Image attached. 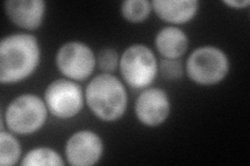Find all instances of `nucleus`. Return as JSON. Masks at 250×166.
<instances>
[{
  "label": "nucleus",
  "mask_w": 250,
  "mask_h": 166,
  "mask_svg": "<svg viewBox=\"0 0 250 166\" xmlns=\"http://www.w3.org/2000/svg\"><path fill=\"white\" fill-rule=\"evenodd\" d=\"M40 47L36 37L14 34L0 43V82L15 83L33 74L40 64Z\"/></svg>",
  "instance_id": "f257e3e1"
},
{
  "label": "nucleus",
  "mask_w": 250,
  "mask_h": 166,
  "mask_svg": "<svg viewBox=\"0 0 250 166\" xmlns=\"http://www.w3.org/2000/svg\"><path fill=\"white\" fill-rule=\"evenodd\" d=\"M85 102L100 120H119L127 107V92L118 78L104 73L94 77L85 88Z\"/></svg>",
  "instance_id": "f03ea898"
},
{
  "label": "nucleus",
  "mask_w": 250,
  "mask_h": 166,
  "mask_svg": "<svg viewBox=\"0 0 250 166\" xmlns=\"http://www.w3.org/2000/svg\"><path fill=\"white\" fill-rule=\"evenodd\" d=\"M46 103L34 93L15 98L4 112V121L12 132L29 135L40 130L47 120Z\"/></svg>",
  "instance_id": "7ed1b4c3"
},
{
  "label": "nucleus",
  "mask_w": 250,
  "mask_h": 166,
  "mask_svg": "<svg viewBox=\"0 0 250 166\" xmlns=\"http://www.w3.org/2000/svg\"><path fill=\"white\" fill-rule=\"evenodd\" d=\"M186 71L192 81L200 85H215L229 74V60L220 48L202 46L195 49L186 64Z\"/></svg>",
  "instance_id": "20e7f679"
},
{
  "label": "nucleus",
  "mask_w": 250,
  "mask_h": 166,
  "mask_svg": "<svg viewBox=\"0 0 250 166\" xmlns=\"http://www.w3.org/2000/svg\"><path fill=\"white\" fill-rule=\"evenodd\" d=\"M119 67L125 82L137 90L149 86L159 70L154 53L142 44L131 45L125 49L120 57Z\"/></svg>",
  "instance_id": "39448f33"
},
{
  "label": "nucleus",
  "mask_w": 250,
  "mask_h": 166,
  "mask_svg": "<svg viewBox=\"0 0 250 166\" xmlns=\"http://www.w3.org/2000/svg\"><path fill=\"white\" fill-rule=\"evenodd\" d=\"M50 113L61 120H69L81 112L83 93L80 85L68 79H57L47 86L44 93Z\"/></svg>",
  "instance_id": "423d86ee"
},
{
  "label": "nucleus",
  "mask_w": 250,
  "mask_h": 166,
  "mask_svg": "<svg viewBox=\"0 0 250 166\" xmlns=\"http://www.w3.org/2000/svg\"><path fill=\"white\" fill-rule=\"evenodd\" d=\"M57 67L60 72L72 80L83 81L89 78L96 65V57L88 45L68 42L57 52Z\"/></svg>",
  "instance_id": "0eeeda50"
},
{
  "label": "nucleus",
  "mask_w": 250,
  "mask_h": 166,
  "mask_svg": "<svg viewBox=\"0 0 250 166\" xmlns=\"http://www.w3.org/2000/svg\"><path fill=\"white\" fill-rule=\"evenodd\" d=\"M103 153V140L91 130L77 131L66 142L65 154L70 165H94L100 160Z\"/></svg>",
  "instance_id": "6e6552de"
},
{
  "label": "nucleus",
  "mask_w": 250,
  "mask_h": 166,
  "mask_svg": "<svg viewBox=\"0 0 250 166\" xmlns=\"http://www.w3.org/2000/svg\"><path fill=\"white\" fill-rule=\"evenodd\" d=\"M170 100L165 91L151 88L143 91L136 101L138 120L147 127H156L165 122L170 113Z\"/></svg>",
  "instance_id": "1a4fd4ad"
},
{
  "label": "nucleus",
  "mask_w": 250,
  "mask_h": 166,
  "mask_svg": "<svg viewBox=\"0 0 250 166\" xmlns=\"http://www.w3.org/2000/svg\"><path fill=\"white\" fill-rule=\"evenodd\" d=\"M4 10L14 24L34 30L42 24L46 3L43 0H7Z\"/></svg>",
  "instance_id": "9d476101"
},
{
  "label": "nucleus",
  "mask_w": 250,
  "mask_h": 166,
  "mask_svg": "<svg viewBox=\"0 0 250 166\" xmlns=\"http://www.w3.org/2000/svg\"><path fill=\"white\" fill-rule=\"evenodd\" d=\"M151 6L162 20L184 24L195 17L199 3L196 0H153Z\"/></svg>",
  "instance_id": "9b49d317"
},
{
  "label": "nucleus",
  "mask_w": 250,
  "mask_h": 166,
  "mask_svg": "<svg viewBox=\"0 0 250 166\" xmlns=\"http://www.w3.org/2000/svg\"><path fill=\"white\" fill-rule=\"evenodd\" d=\"M155 47L164 58L177 59L186 53L189 39L184 30L175 26L162 28L154 39Z\"/></svg>",
  "instance_id": "f8f14e48"
},
{
  "label": "nucleus",
  "mask_w": 250,
  "mask_h": 166,
  "mask_svg": "<svg viewBox=\"0 0 250 166\" xmlns=\"http://www.w3.org/2000/svg\"><path fill=\"white\" fill-rule=\"evenodd\" d=\"M21 156V146L18 139L3 129L0 133V165L13 166Z\"/></svg>",
  "instance_id": "ddd939ff"
},
{
  "label": "nucleus",
  "mask_w": 250,
  "mask_h": 166,
  "mask_svg": "<svg viewBox=\"0 0 250 166\" xmlns=\"http://www.w3.org/2000/svg\"><path fill=\"white\" fill-rule=\"evenodd\" d=\"M22 166L29 165H65L62 157L54 149L46 147L35 148L22 158Z\"/></svg>",
  "instance_id": "4468645a"
},
{
  "label": "nucleus",
  "mask_w": 250,
  "mask_h": 166,
  "mask_svg": "<svg viewBox=\"0 0 250 166\" xmlns=\"http://www.w3.org/2000/svg\"><path fill=\"white\" fill-rule=\"evenodd\" d=\"M151 10V2L147 0H126L121 4L123 18L131 23L143 22L148 18Z\"/></svg>",
  "instance_id": "2eb2a0df"
},
{
  "label": "nucleus",
  "mask_w": 250,
  "mask_h": 166,
  "mask_svg": "<svg viewBox=\"0 0 250 166\" xmlns=\"http://www.w3.org/2000/svg\"><path fill=\"white\" fill-rule=\"evenodd\" d=\"M119 54L113 48H104L100 50L97 56V64L99 69L104 73H112L119 66Z\"/></svg>",
  "instance_id": "dca6fc26"
},
{
  "label": "nucleus",
  "mask_w": 250,
  "mask_h": 166,
  "mask_svg": "<svg viewBox=\"0 0 250 166\" xmlns=\"http://www.w3.org/2000/svg\"><path fill=\"white\" fill-rule=\"evenodd\" d=\"M159 70L162 77L168 79V80H175V79L182 78L184 75V66L178 58H163L160 61Z\"/></svg>",
  "instance_id": "f3484780"
},
{
  "label": "nucleus",
  "mask_w": 250,
  "mask_h": 166,
  "mask_svg": "<svg viewBox=\"0 0 250 166\" xmlns=\"http://www.w3.org/2000/svg\"><path fill=\"white\" fill-rule=\"evenodd\" d=\"M223 3L234 7V9H243V7L250 4V1L249 0H233V1L232 0H226V1H223Z\"/></svg>",
  "instance_id": "a211bd4d"
}]
</instances>
